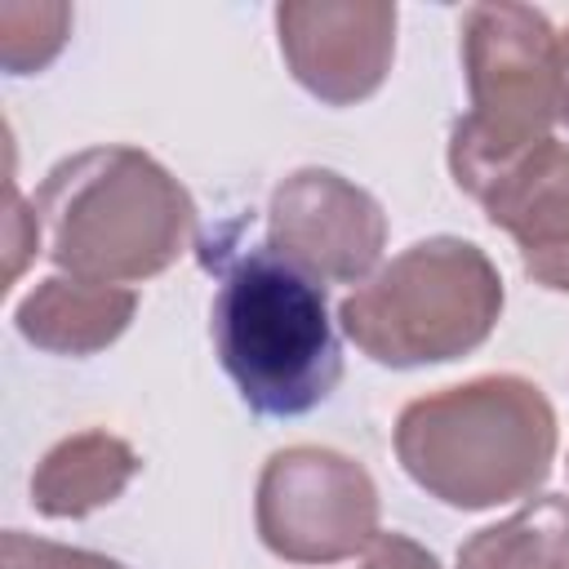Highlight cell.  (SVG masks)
Wrapping results in <instances>:
<instances>
[{
	"instance_id": "12",
	"label": "cell",
	"mask_w": 569,
	"mask_h": 569,
	"mask_svg": "<svg viewBox=\"0 0 569 569\" xmlns=\"http://www.w3.org/2000/svg\"><path fill=\"white\" fill-rule=\"evenodd\" d=\"M458 569H569V498L538 493L458 547Z\"/></svg>"
},
{
	"instance_id": "17",
	"label": "cell",
	"mask_w": 569,
	"mask_h": 569,
	"mask_svg": "<svg viewBox=\"0 0 569 569\" xmlns=\"http://www.w3.org/2000/svg\"><path fill=\"white\" fill-rule=\"evenodd\" d=\"M556 58H560V124H569V27L556 31Z\"/></svg>"
},
{
	"instance_id": "14",
	"label": "cell",
	"mask_w": 569,
	"mask_h": 569,
	"mask_svg": "<svg viewBox=\"0 0 569 569\" xmlns=\"http://www.w3.org/2000/svg\"><path fill=\"white\" fill-rule=\"evenodd\" d=\"M0 569H124V565L98 551H80V547H62V542L9 529L0 542Z\"/></svg>"
},
{
	"instance_id": "7",
	"label": "cell",
	"mask_w": 569,
	"mask_h": 569,
	"mask_svg": "<svg viewBox=\"0 0 569 569\" xmlns=\"http://www.w3.org/2000/svg\"><path fill=\"white\" fill-rule=\"evenodd\" d=\"M267 249L311 280L365 284L387 249V213L351 178L298 169L271 191Z\"/></svg>"
},
{
	"instance_id": "13",
	"label": "cell",
	"mask_w": 569,
	"mask_h": 569,
	"mask_svg": "<svg viewBox=\"0 0 569 569\" xmlns=\"http://www.w3.org/2000/svg\"><path fill=\"white\" fill-rule=\"evenodd\" d=\"M71 31L67 4H0V62L9 76L40 71L58 58Z\"/></svg>"
},
{
	"instance_id": "3",
	"label": "cell",
	"mask_w": 569,
	"mask_h": 569,
	"mask_svg": "<svg viewBox=\"0 0 569 569\" xmlns=\"http://www.w3.org/2000/svg\"><path fill=\"white\" fill-rule=\"evenodd\" d=\"M209 316L218 360L253 413L302 418L333 396L342 351L325 284L267 244L222 262Z\"/></svg>"
},
{
	"instance_id": "16",
	"label": "cell",
	"mask_w": 569,
	"mask_h": 569,
	"mask_svg": "<svg viewBox=\"0 0 569 569\" xmlns=\"http://www.w3.org/2000/svg\"><path fill=\"white\" fill-rule=\"evenodd\" d=\"M9 227V240H4V249H9V280H18V271H22V262L31 258V249H36V236H40V218H36V209L27 213V204L18 200V187H13V178H9V218H4Z\"/></svg>"
},
{
	"instance_id": "9",
	"label": "cell",
	"mask_w": 569,
	"mask_h": 569,
	"mask_svg": "<svg viewBox=\"0 0 569 569\" xmlns=\"http://www.w3.org/2000/svg\"><path fill=\"white\" fill-rule=\"evenodd\" d=\"M467 196L516 240L533 284L569 293V142L542 138Z\"/></svg>"
},
{
	"instance_id": "5",
	"label": "cell",
	"mask_w": 569,
	"mask_h": 569,
	"mask_svg": "<svg viewBox=\"0 0 569 569\" xmlns=\"http://www.w3.org/2000/svg\"><path fill=\"white\" fill-rule=\"evenodd\" d=\"M462 71L471 111L449 133V169L471 191L551 138L560 120L556 27L529 4H471L462 13Z\"/></svg>"
},
{
	"instance_id": "10",
	"label": "cell",
	"mask_w": 569,
	"mask_h": 569,
	"mask_svg": "<svg viewBox=\"0 0 569 569\" xmlns=\"http://www.w3.org/2000/svg\"><path fill=\"white\" fill-rule=\"evenodd\" d=\"M138 311V293L124 284L49 276L13 311L18 333L53 356H93L111 347Z\"/></svg>"
},
{
	"instance_id": "8",
	"label": "cell",
	"mask_w": 569,
	"mask_h": 569,
	"mask_svg": "<svg viewBox=\"0 0 569 569\" xmlns=\"http://www.w3.org/2000/svg\"><path fill=\"white\" fill-rule=\"evenodd\" d=\"M276 31L293 80L329 107H351L378 93L391 71L396 4L289 0L276 9Z\"/></svg>"
},
{
	"instance_id": "15",
	"label": "cell",
	"mask_w": 569,
	"mask_h": 569,
	"mask_svg": "<svg viewBox=\"0 0 569 569\" xmlns=\"http://www.w3.org/2000/svg\"><path fill=\"white\" fill-rule=\"evenodd\" d=\"M365 560H360V569H440V560L422 547V542H413L409 533H373V542L360 551Z\"/></svg>"
},
{
	"instance_id": "4",
	"label": "cell",
	"mask_w": 569,
	"mask_h": 569,
	"mask_svg": "<svg viewBox=\"0 0 569 569\" xmlns=\"http://www.w3.org/2000/svg\"><path fill=\"white\" fill-rule=\"evenodd\" d=\"M502 316V276L458 236H427L342 298V333L387 369L445 365L476 351Z\"/></svg>"
},
{
	"instance_id": "2",
	"label": "cell",
	"mask_w": 569,
	"mask_h": 569,
	"mask_svg": "<svg viewBox=\"0 0 569 569\" xmlns=\"http://www.w3.org/2000/svg\"><path fill=\"white\" fill-rule=\"evenodd\" d=\"M396 458L445 507L485 511L547 480L556 413L538 382L485 373L409 400L396 418Z\"/></svg>"
},
{
	"instance_id": "11",
	"label": "cell",
	"mask_w": 569,
	"mask_h": 569,
	"mask_svg": "<svg viewBox=\"0 0 569 569\" xmlns=\"http://www.w3.org/2000/svg\"><path fill=\"white\" fill-rule=\"evenodd\" d=\"M138 471H142V458L129 440L98 431V427L76 431L40 458V467L31 476V502L40 516L80 520V516L116 502Z\"/></svg>"
},
{
	"instance_id": "6",
	"label": "cell",
	"mask_w": 569,
	"mask_h": 569,
	"mask_svg": "<svg viewBox=\"0 0 569 569\" xmlns=\"http://www.w3.org/2000/svg\"><path fill=\"white\" fill-rule=\"evenodd\" d=\"M253 520L271 556L289 565H338L373 542L378 489L356 458L320 445H293L267 458Z\"/></svg>"
},
{
	"instance_id": "1",
	"label": "cell",
	"mask_w": 569,
	"mask_h": 569,
	"mask_svg": "<svg viewBox=\"0 0 569 569\" xmlns=\"http://www.w3.org/2000/svg\"><path fill=\"white\" fill-rule=\"evenodd\" d=\"M62 276L138 284L178 262L196 231L187 187L138 147H89L58 160L31 200Z\"/></svg>"
}]
</instances>
